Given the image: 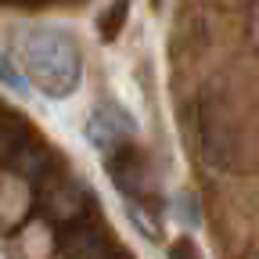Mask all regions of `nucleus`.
<instances>
[{
    "label": "nucleus",
    "instance_id": "obj_4",
    "mask_svg": "<svg viewBox=\"0 0 259 259\" xmlns=\"http://www.w3.org/2000/svg\"><path fill=\"white\" fill-rule=\"evenodd\" d=\"M169 259H198V255H194V248H191L187 241H177V245L169 248Z\"/></svg>",
    "mask_w": 259,
    "mask_h": 259
},
{
    "label": "nucleus",
    "instance_id": "obj_1",
    "mask_svg": "<svg viewBox=\"0 0 259 259\" xmlns=\"http://www.w3.org/2000/svg\"><path fill=\"white\" fill-rule=\"evenodd\" d=\"M25 69L47 97H69L79 83V54L61 29H32L22 36Z\"/></svg>",
    "mask_w": 259,
    "mask_h": 259
},
{
    "label": "nucleus",
    "instance_id": "obj_3",
    "mask_svg": "<svg viewBox=\"0 0 259 259\" xmlns=\"http://www.w3.org/2000/svg\"><path fill=\"white\" fill-rule=\"evenodd\" d=\"M0 83L11 87V90H18V94H25V90H29V83L18 76V69L8 61V54H0Z\"/></svg>",
    "mask_w": 259,
    "mask_h": 259
},
{
    "label": "nucleus",
    "instance_id": "obj_2",
    "mask_svg": "<svg viewBox=\"0 0 259 259\" xmlns=\"http://www.w3.org/2000/svg\"><path fill=\"white\" fill-rule=\"evenodd\" d=\"M130 134H134V122H130V115H122L119 108L101 105V108H94L90 119H87V137H90L94 148H101V151H119L130 141Z\"/></svg>",
    "mask_w": 259,
    "mask_h": 259
}]
</instances>
